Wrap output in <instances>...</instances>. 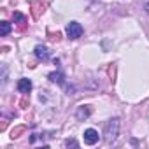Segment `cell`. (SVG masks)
I'll return each instance as SVG.
<instances>
[{
	"label": "cell",
	"instance_id": "cell-11",
	"mask_svg": "<svg viewBox=\"0 0 149 149\" xmlns=\"http://www.w3.org/2000/svg\"><path fill=\"white\" fill-rule=\"evenodd\" d=\"M146 13H147V14H149V2H147V4H146Z\"/></svg>",
	"mask_w": 149,
	"mask_h": 149
},
{
	"label": "cell",
	"instance_id": "cell-4",
	"mask_svg": "<svg viewBox=\"0 0 149 149\" xmlns=\"http://www.w3.org/2000/svg\"><path fill=\"white\" fill-rule=\"evenodd\" d=\"M18 91L19 93H30L32 91V81L30 79H19L18 81Z\"/></svg>",
	"mask_w": 149,
	"mask_h": 149
},
{
	"label": "cell",
	"instance_id": "cell-1",
	"mask_svg": "<svg viewBox=\"0 0 149 149\" xmlns=\"http://www.w3.org/2000/svg\"><path fill=\"white\" fill-rule=\"evenodd\" d=\"M118 132H119V119L114 118V119H111L105 125V140L107 142H114L116 137H118Z\"/></svg>",
	"mask_w": 149,
	"mask_h": 149
},
{
	"label": "cell",
	"instance_id": "cell-8",
	"mask_svg": "<svg viewBox=\"0 0 149 149\" xmlns=\"http://www.w3.org/2000/svg\"><path fill=\"white\" fill-rule=\"evenodd\" d=\"M9 32H11V23H7V21H2V23H0V35H2V37H6Z\"/></svg>",
	"mask_w": 149,
	"mask_h": 149
},
{
	"label": "cell",
	"instance_id": "cell-3",
	"mask_svg": "<svg viewBox=\"0 0 149 149\" xmlns=\"http://www.w3.org/2000/svg\"><path fill=\"white\" fill-rule=\"evenodd\" d=\"M97 142H98V132L93 130V128L84 130V144L93 146V144H97Z\"/></svg>",
	"mask_w": 149,
	"mask_h": 149
},
{
	"label": "cell",
	"instance_id": "cell-5",
	"mask_svg": "<svg viewBox=\"0 0 149 149\" xmlns=\"http://www.w3.org/2000/svg\"><path fill=\"white\" fill-rule=\"evenodd\" d=\"M35 56L39 60H42V61H47L49 60V49L46 46H37L35 47Z\"/></svg>",
	"mask_w": 149,
	"mask_h": 149
},
{
	"label": "cell",
	"instance_id": "cell-9",
	"mask_svg": "<svg viewBox=\"0 0 149 149\" xmlns=\"http://www.w3.org/2000/svg\"><path fill=\"white\" fill-rule=\"evenodd\" d=\"M14 19H16L18 23H21V25H23V23L26 21V18H25L23 14H19V13H14Z\"/></svg>",
	"mask_w": 149,
	"mask_h": 149
},
{
	"label": "cell",
	"instance_id": "cell-10",
	"mask_svg": "<svg viewBox=\"0 0 149 149\" xmlns=\"http://www.w3.org/2000/svg\"><path fill=\"white\" fill-rule=\"evenodd\" d=\"M65 144H67V146H74V147H76V146H77V142H76V140H67Z\"/></svg>",
	"mask_w": 149,
	"mask_h": 149
},
{
	"label": "cell",
	"instance_id": "cell-6",
	"mask_svg": "<svg viewBox=\"0 0 149 149\" xmlns=\"http://www.w3.org/2000/svg\"><path fill=\"white\" fill-rule=\"evenodd\" d=\"M90 114H91L90 107H79V109H77V114H76V116H77V119H79V121H84V119H86V118H88Z\"/></svg>",
	"mask_w": 149,
	"mask_h": 149
},
{
	"label": "cell",
	"instance_id": "cell-2",
	"mask_svg": "<svg viewBox=\"0 0 149 149\" xmlns=\"http://www.w3.org/2000/svg\"><path fill=\"white\" fill-rule=\"evenodd\" d=\"M67 35H68V39H79V37L83 35V26H81V23L70 21V23L67 25Z\"/></svg>",
	"mask_w": 149,
	"mask_h": 149
},
{
	"label": "cell",
	"instance_id": "cell-7",
	"mask_svg": "<svg viewBox=\"0 0 149 149\" xmlns=\"http://www.w3.org/2000/svg\"><path fill=\"white\" fill-rule=\"evenodd\" d=\"M49 79H51L53 83L63 84V74H61V72H51V74H49Z\"/></svg>",
	"mask_w": 149,
	"mask_h": 149
}]
</instances>
